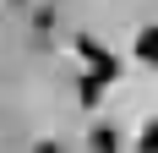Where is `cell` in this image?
I'll return each mask as SVG.
<instances>
[{
  "instance_id": "1",
  "label": "cell",
  "mask_w": 158,
  "mask_h": 153,
  "mask_svg": "<svg viewBox=\"0 0 158 153\" xmlns=\"http://www.w3.org/2000/svg\"><path fill=\"white\" fill-rule=\"evenodd\" d=\"M77 49H82V60H87V71H98L104 82H114V71H120V66H114V55H109L104 44H93V38H77Z\"/></svg>"
},
{
  "instance_id": "2",
  "label": "cell",
  "mask_w": 158,
  "mask_h": 153,
  "mask_svg": "<svg viewBox=\"0 0 158 153\" xmlns=\"http://www.w3.org/2000/svg\"><path fill=\"white\" fill-rule=\"evenodd\" d=\"M136 55H142L147 66H158V28H142V33H136Z\"/></svg>"
},
{
  "instance_id": "3",
  "label": "cell",
  "mask_w": 158,
  "mask_h": 153,
  "mask_svg": "<svg viewBox=\"0 0 158 153\" xmlns=\"http://www.w3.org/2000/svg\"><path fill=\"white\" fill-rule=\"evenodd\" d=\"M87 142H93V153H120V142H114V131H109V126H98Z\"/></svg>"
},
{
  "instance_id": "4",
  "label": "cell",
  "mask_w": 158,
  "mask_h": 153,
  "mask_svg": "<svg viewBox=\"0 0 158 153\" xmlns=\"http://www.w3.org/2000/svg\"><path fill=\"white\" fill-rule=\"evenodd\" d=\"M136 148H142V153H158V120L142 131V142H136Z\"/></svg>"
},
{
  "instance_id": "5",
  "label": "cell",
  "mask_w": 158,
  "mask_h": 153,
  "mask_svg": "<svg viewBox=\"0 0 158 153\" xmlns=\"http://www.w3.org/2000/svg\"><path fill=\"white\" fill-rule=\"evenodd\" d=\"M33 153H60V148H55V142H38V148H33Z\"/></svg>"
}]
</instances>
